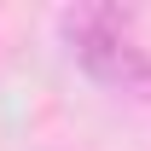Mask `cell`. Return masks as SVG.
I'll use <instances>...</instances> for the list:
<instances>
[{"label":"cell","mask_w":151,"mask_h":151,"mask_svg":"<svg viewBox=\"0 0 151 151\" xmlns=\"http://www.w3.org/2000/svg\"><path fill=\"white\" fill-rule=\"evenodd\" d=\"M128 23H134L128 6H70L58 18V29L70 41L76 64L99 87L128 93V99H151V52L128 41Z\"/></svg>","instance_id":"cell-1"}]
</instances>
